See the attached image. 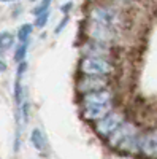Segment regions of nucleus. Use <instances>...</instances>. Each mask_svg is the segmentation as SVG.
Here are the masks:
<instances>
[{
	"label": "nucleus",
	"instance_id": "1",
	"mask_svg": "<svg viewBox=\"0 0 157 159\" xmlns=\"http://www.w3.org/2000/svg\"><path fill=\"white\" fill-rule=\"evenodd\" d=\"M107 140H108V145L111 148L121 150L125 153H137L140 134H138V129L133 123L124 121L110 137H107Z\"/></svg>",
	"mask_w": 157,
	"mask_h": 159
},
{
	"label": "nucleus",
	"instance_id": "2",
	"mask_svg": "<svg viewBox=\"0 0 157 159\" xmlns=\"http://www.w3.org/2000/svg\"><path fill=\"white\" fill-rule=\"evenodd\" d=\"M90 21L92 24L102 25V27L116 29L121 22V15L110 7H95L90 11Z\"/></svg>",
	"mask_w": 157,
	"mask_h": 159
},
{
	"label": "nucleus",
	"instance_id": "3",
	"mask_svg": "<svg viewBox=\"0 0 157 159\" xmlns=\"http://www.w3.org/2000/svg\"><path fill=\"white\" fill-rule=\"evenodd\" d=\"M80 70L89 76H107L113 72V64L105 57H84Z\"/></svg>",
	"mask_w": 157,
	"mask_h": 159
},
{
	"label": "nucleus",
	"instance_id": "4",
	"mask_svg": "<svg viewBox=\"0 0 157 159\" xmlns=\"http://www.w3.org/2000/svg\"><path fill=\"white\" fill-rule=\"evenodd\" d=\"M124 121H125V119H124V115H122L121 111H110L107 116H103L102 119L95 121V132H97L100 137L107 139V137H110Z\"/></svg>",
	"mask_w": 157,
	"mask_h": 159
},
{
	"label": "nucleus",
	"instance_id": "5",
	"mask_svg": "<svg viewBox=\"0 0 157 159\" xmlns=\"http://www.w3.org/2000/svg\"><path fill=\"white\" fill-rule=\"evenodd\" d=\"M138 153H143L146 157H157V129L140 134Z\"/></svg>",
	"mask_w": 157,
	"mask_h": 159
},
{
	"label": "nucleus",
	"instance_id": "6",
	"mask_svg": "<svg viewBox=\"0 0 157 159\" xmlns=\"http://www.w3.org/2000/svg\"><path fill=\"white\" fill-rule=\"evenodd\" d=\"M89 37L92 38V42H95V43L110 46L111 43L116 42L117 32H116V29H107V27H102V25H97V24H90Z\"/></svg>",
	"mask_w": 157,
	"mask_h": 159
},
{
	"label": "nucleus",
	"instance_id": "7",
	"mask_svg": "<svg viewBox=\"0 0 157 159\" xmlns=\"http://www.w3.org/2000/svg\"><path fill=\"white\" fill-rule=\"evenodd\" d=\"M113 111V102L110 103H89L83 105V116L87 121H98L103 116Z\"/></svg>",
	"mask_w": 157,
	"mask_h": 159
},
{
	"label": "nucleus",
	"instance_id": "8",
	"mask_svg": "<svg viewBox=\"0 0 157 159\" xmlns=\"http://www.w3.org/2000/svg\"><path fill=\"white\" fill-rule=\"evenodd\" d=\"M107 84H108V80L105 76H89V75H84V78H81L80 83H78V89H80L83 94H87V92L107 89Z\"/></svg>",
	"mask_w": 157,
	"mask_h": 159
},
{
	"label": "nucleus",
	"instance_id": "9",
	"mask_svg": "<svg viewBox=\"0 0 157 159\" xmlns=\"http://www.w3.org/2000/svg\"><path fill=\"white\" fill-rule=\"evenodd\" d=\"M83 54L84 57H105L108 59L111 51H110V46L107 45H100V43H95V42H89L86 45H83Z\"/></svg>",
	"mask_w": 157,
	"mask_h": 159
},
{
	"label": "nucleus",
	"instance_id": "10",
	"mask_svg": "<svg viewBox=\"0 0 157 159\" xmlns=\"http://www.w3.org/2000/svg\"><path fill=\"white\" fill-rule=\"evenodd\" d=\"M110 102H113V94L108 89H100V91H94V92L83 94V105H89V103H110Z\"/></svg>",
	"mask_w": 157,
	"mask_h": 159
},
{
	"label": "nucleus",
	"instance_id": "11",
	"mask_svg": "<svg viewBox=\"0 0 157 159\" xmlns=\"http://www.w3.org/2000/svg\"><path fill=\"white\" fill-rule=\"evenodd\" d=\"M30 142L33 145V148L37 151H46L48 150V140H46V135L43 134V130L40 127H35L32 132H30Z\"/></svg>",
	"mask_w": 157,
	"mask_h": 159
},
{
	"label": "nucleus",
	"instance_id": "12",
	"mask_svg": "<svg viewBox=\"0 0 157 159\" xmlns=\"http://www.w3.org/2000/svg\"><path fill=\"white\" fill-rule=\"evenodd\" d=\"M32 30H33V25L32 24H22L21 27H19V30H18V34H16L19 43H27L30 35H32Z\"/></svg>",
	"mask_w": 157,
	"mask_h": 159
},
{
	"label": "nucleus",
	"instance_id": "13",
	"mask_svg": "<svg viewBox=\"0 0 157 159\" xmlns=\"http://www.w3.org/2000/svg\"><path fill=\"white\" fill-rule=\"evenodd\" d=\"M13 45H15V35L8 30L0 32V48H2V51L10 49Z\"/></svg>",
	"mask_w": 157,
	"mask_h": 159
},
{
	"label": "nucleus",
	"instance_id": "14",
	"mask_svg": "<svg viewBox=\"0 0 157 159\" xmlns=\"http://www.w3.org/2000/svg\"><path fill=\"white\" fill-rule=\"evenodd\" d=\"M25 56H27V43H19L18 48L15 49V61L21 64L25 61Z\"/></svg>",
	"mask_w": 157,
	"mask_h": 159
},
{
	"label": "nucleus",
	"instance_id": "15",
	"mask_svg": "<svg viewBox=\"0 0 157 159\" xmlns=\"http://www.w3.org/2000/svg\"><path fill=\"white\" fill-rule=\"evenodd\" d=\"M51 2H52V0H41L40 5H38V7L33 10V15L38 16V15H41V13H45V11H49V5H51Z\"/></svg>",
	"mask_w": 157,
	"mask_h": 159
},
{
	"label": "nucleus",
	"instance_id": "16",
	"mask_svg": "<svg viewBox=\"0 0 157 159\" xmlns=\"http://www.w3.org/2000/svg\"><path fill=\"white\" fill-rule=\"evenodd\" d=\"M48 19H49V11H45V13H41V15H38V16H37V19H35V25L41 29V27H45V25H46Z\"/></svg>",
	"mask_w": 157,
	"mask_h": 159
},
{
	"label": "nucleus",
	"instance_id": "17",
	"mask_svg": "<svg viewBox=\"0 0 157 159\" xmlns=\"http://www.w3.org/2000/svg\"><path fill=\"white\" fill-rule=\"evenodd\" d=\"M67 22H68V16H65V18H63V19L60 21V24L57 25V29H56V34H59V32H60V30H62V29L65 27V25H67Z\"/></svg>",
	"mask_w": 157,
	"mask_h": 159
},
{
	"label": "nucleus",
	"instance_id": "18",
	"mask_svg": "<svg viewBox=\"0 0 157 159\" xmlns=\"http://www.w3.org/2000/svg\"><path fill=\"white\" fill-rule=\"evenodd\" d=\"M72 7H73V3H72V2H67V3H63V5L60 7V11L65 15V13H68V11H70V8H72Z\"/></svg>",
	"mask_w": 157,
	"mask_h": 159
},
{
	"label": "nucleus",
	"instance_id": "19",
	"mask_svg": "<svg viewBox=\"0 0 157 159\" xmlns=\"http://www.w3.org/2000/svg\"><path fill=\"white\" fill-rule=\"evenodd\" d=\"M7 70V64H5V61H2V59H0V73H2V72H5Z\"/></svg>",
	"mask_w": 157,
	"mask_h": 159
},
{
	"label": "nucleus",
	"instance_id": "20",
	"mask_svg": "<svg viewBox=\"0 0 157 159\" xmlns=\"http://www.w3.org/2000/svg\"><path fill=\"white\" fill-rule=\"evenodd\" d=\"M2 2H15V0H2Z\"/></svg>",
	"mask_w": 157,
	"mask_h": 159
},
{
	"label": "nucleus",
	"instance_id": "21",
	"mask_svg": "<svg viewBox=\"0 0 157 159\" xmlns=\"http://www.w3.org/2000/svg\"><path fill=\"white\" fill-rule=\"evenodd\" d=\"M0 52H2V48H0Z\"/></svg>",
	"mask_w": 157,
	"mask_h": 159
},
{
	"label": "nucleus",
	"instance_id": "22",
	"mask_svg": "<svg viewBox=\"0 0 157 159\" xmlns=\"http://www.w3.org/2000/svg\"><path fill=\"white\" fill-rule=\"evenodd\" d=\"M32 2H35V0H32Z\"/></svg>",
	"mask_w": 157,
	"mask_h": 159
},
{
	"label": "nucleus",
	"instance_id": "23",
	"mask_svg": "<svg viewBox=\"0 0 157 159\" xmlns=\"http://www.w3.org/2000/svg\"><path fill=\"white\" fill-rule=\"evenodd\" d=\"M125 2H129V0H125Z\"/></svg>",
	"mask_w": 157,
	"mask_h": 159
}]
</instances>
